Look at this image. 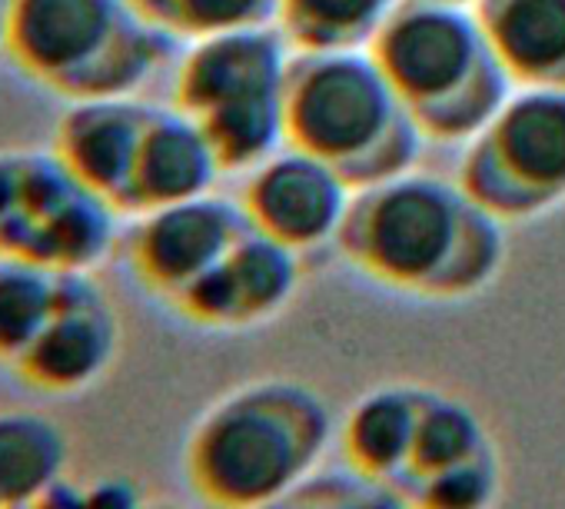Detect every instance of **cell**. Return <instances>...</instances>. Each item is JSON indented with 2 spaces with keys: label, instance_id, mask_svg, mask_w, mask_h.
Listing matches in <instances>:
<instances>
[{
  "label": "cell",
  "instance_id": "7",
  "mask_svg": "<svg viewBox=\"0 0 565 509\" xmlns=\"http://www.w3.org/2000/svg\"><path fill=\"white\" fill-rule=\"evenodd\" d=\"M120 216L54 150H0V257L94 274L120 240Z\"/></svg>",
  "mask_w": 565,
  "mask_h": 509
},
{
  "label": "cell",
  "instance_id": "3",
  "mask_svg": "<svg viewBox=\"0 0 565 509\" xmlns=\"http://www.w3.org/2000/svg\"><path fill=\"white\" fill-rule=\"evenodd\" d=\"M287 147H297L353 190L399 177L423 153V130L363 51H294L282 87Z\"/></svg>",
  "mask_w": 565,
  "mask_h": 509
},
{
  "label": "cell",
  "instance_id": "19",
  "mask_svg": "<svg viewBox=\"0 0 565 509\" xmlns=\"http://www.w3.org/2000/svg\"><path fill=\"white\" fill-rule=\"evenodd\" d=\"M64 274L24 261L0 257V363L14 367L51 320Z\"/></svg>",
  "mask_w": 565,
  "mask_h": 509
},
{
  "label": "cell",
  "instance_id": "4",
  "mask_svg": "<svg viewBox=\"0 0 565 509\" xmlns=\"http://www.w3.org/2000/svg\"><path fill=\"white\" fill-rule=\"evenodd\" d=\"M366 51L433 144H469L515 91L472 8L399 0Z\"/></svg>",
  "mask_w": 565,
  "mask_h": 509
},
{
  "label": "cell",
  "instance_id": "9",
  "mask_svg": "<svg viewBox=\"0 0 565 509\" xmlns=\"http://www.w3.org/2000/svg\"><path fill=\"white\" fill-rule=\"evenodd\" d=\"M124 233V257L134 280L173 304L206 271H213L226 250L249 230L239 200L203 193L170 206L130 216Z\"/></svg>",
  "mask_w": 565,
  "mask_h": 509
},
{
  "label": "cell",
  "instance_id": "5",
  "mask_svg": "<svg viewBox=\"0 0 565 509\" xmlns=\"http://www.w3.org/2000/svg\"><path fill=\"white\" fill-rule=\"evenodd\" d=\"M177 41L130 0H8L4 57L64 100L137 97Z\"/></svg>",
  "mask_w": 565,
  "mask_h": 509
},
{
  "label": "cell",
  "instance_id": "1",
  "mask_svg": "<svg viewBox=\"0 0 565 509\" xmlns=\"http://www.w3.org/2000/svg\"><path fill=\"white\" fill-rule=\"evenodd\" d=\"M505 223L459 180L416 167L353 190L337 246L360 274L423 300H466L505 261Z\"/></svg>",
  "mask_w": 565,
  "mask_h": 509
},
{
  "label": "cell",
  "instance_id": "25",
  "mask_svg": "<svg viewBox=\"0 0 565 509\" xmlns=\"http://www.w3.org/2000/svg\"><path fill=\"white\" fill-rule=\"evenodd\" d=\"M143 509H190L183 502H170V499H157V502H147Z\"/></svg>",
  "mask_w": 565,
  "mask_h": 509
},
{
  "label": "cell",
  "instance_id": "15",
  "mask_svg": "<svg viewBox=\"0 0 565 509\" xmlns=\"http://www.w3.org/2000/svg\"><path fill=\"white\" fill-rule=\"evenodd\" d=\"M472 11L515 87L565 91V0H476Z\"/></svg>",
  "mask_w": 565,
  "mask_h": 509
},
{
  "label": "cell",
  "instance_id": "16",
  "mask_svg": "<svg viewBox=\"0 0 565 509\" xmlns=\"http://www.w3.org/2000/svg\"><path fill=\"white\" fill-rule=\"evenodd\" d=\"M71 436L41 410L0 406V509H28L67 476Z\"/></svg>",
  "mask_w": 565,
  "mask_h": 509
},
{
  "label": "cell",
  "instance_id": "21",
  "mask_svg": "<svg viewBox=\"0 0 565 509\" xmlns=\"http://www.w3.org/2000/svg\"><path fill=\"white\" fill-rule=\"evenodd\" d=\"M482 449H489V439H486L479 416L466 403L426 390L419 423H416L409 469L426 479L439 469H449L462 459L479 456Z\"/></svg>",
  "mask_w": 565,
  "mask_h": 509
},
{
  "label": "cell",
  "instance_id": "10",
  "mask_svg": "<svg viewBox=\"0 0 565 509\" xmlns=\"http://www.w3.org/2000/svg\"><path fill=\"white\" fill-rule=\"evenodd\" d=\"M120 340V314L94 274H64L51 320L11 370L41 396H77L110 373Z\"/></svg>",
  "mask_w": 565,
  "mask_h": 509
},
{
  "label": "cell",
  "instance_id": "23",
  "mask_svg": "<svg viewBox=\"0 0 565 509\" xmlns=\"http://www.w3.org/2000/svg\"><path fill=\"white\" fill-rule=\"evenodd\" d=\"M147 499L124 476H104L87 486V509H143Z\"/></svg>",
  "mask_w": 565,
  "mask_h": 509
},
{
  "label": "cell",
  "instance_id": "27",
  "mask_svg": "<svg viewBox=\"0 0 565 509\" xmlns=\"http://www.w3.org/2000/svg\"><path fill=\"white\" fill-rule=\"evenodd\" d=\"M443 4H459V8H472L476 0H443Z\"/></svg>",
  "mask_w": 565,
  "mask_h": 509
},
{
  "label": "cell",
  "instance_id": "12",
  "mask_svg": "<svg viewBox=\"0 0 565 509\" xmlns=\"http://www.w3.org/2000/svg\"><path fill=\"white\" fill-rule=\"evenodd\" d=\"M300 287V253L246 230L226 257L170 307L203 330H249L273 320Z\"/></svg>",
  "mask_w": 565,
  "mask_h": 509
},
{
  "label": "cell",
  "instance_id": "26",
  "mask_svg": "<svg viewBox=\"0 0 565 509\" xmlns=\"http://www.w3.org/2000/svg\"><path fill=\"white\" fill-rule=\"evenodd\" d=\"M0 54H4V11H0Z\"/></svg>",
  "mask_w": 565,
  "mask_h": 509
},
{
  "label": "cell",
  "instance_id": "11",
  "mask_svg": "<svg viewBox=\"0 0 565 509\" xmlns=\"http://www.w3.org/2000/svg\"><path fill=\"white\" fill-rule=\"evenodd\" d=\"M353 187L323 160L287 147L246 173L243 213L253 230L297 253L337 243Z\"/></svg>",
  "mask_w": 565,
  "mask_h": 509
},
{
  "label": "cell",
  "instance_id": "17",
  "mask_svg": "<svg viewBox=\"0 0 565 509\" xmlns=\"http://www.w3.org/2000/svg\"><path fill=\"white\" fill-rule=\"evenodd\" d=\"M426 390L393 383L370 390L347 416V456L370 476H390L409 466L416 423Z\"/></svg>",
  "mask_w": 565,
  "mask_h": 509
},
{
  "label": "cell",
  "instance_id": "28",
  "mask_svg": "<svg viewBox=\"0 0 565 509\" xmlns=\"http://www.w3.org/2000/svg\"><path fill=\"white\" fill-rule=\"evenodd\" d=\"M4 4H8V0H0V11H4Z\"/></svg>",
  "mask_w": 565,
  "mask_h": 509
},
{
  "label": "cell",
  "instance_id": "18",
  "mask_svg": "<svg viewBox=\"0 0 565 509\" xmlns=\"http://www.w3.org/2000/svg\"><path fill=\"white\" fill-rule=\"evenodd\" d=\"M399 0H279L276 28L294 51H363Z\"/></svg>",
  "mask_w": 565,
  "mask_h": 509
},
{
  "label": "cell",
  "instance_id": "13",
  "mask_svg": "<svg viewBox=\"0 0 565 509\" xmlns=\"http://www.w3.org/2000/svg\"><path fill=\"white\" fill-rule=\"evenodd\" d=\"M150 110L137 97L67 100L51 150L87 190L124 213Z\"/></svg>",
  "mask_w": 565,
  "mask_h": 509
},
{
  "label": "cell",
  "instance_id": "2",
  "mask_svg": "<svg viewBox=\"0 0 565 509\" xmlns=\"http://www.w3.org/2000/svg\"><path fill=\"white\" fill-rule=\"evenodd\" d=\"M327 439L320 393L297 380H249L196 416L183 473L213 509H266L313 473Z\"/></svg>",
  "mask_w": 565,
  "mask_h": 509
},
{
  "label": "cell",
  "instance_id": "14",
  "mask_svg": "<svg viewBox=\"0 0 565 509\" xmlns=\"http://www.w3.org/2000/svg\"><path fill=\"white\" fill-rule=\"evenodd\" d=\"M220 173V160L200 124L177 107H153L137 150L124 216L213 193Z\"/></svg>",
  "mask_w": 565,
  "mask_h": 509
},
{
  "label": "cell",
  "instance_id": "8",
  "mask_svg": "<svg viewBox=\"0 0 565 509\" xmlns=\"http://www.w3.org/2000/svg\"><path fill=\"white\" fill-rule=\"evenodd\" d=\"M459 187L502 223H525L565 203V91L515 87L466 144Z\"/></svg>",
  "mask_w": 565,
  "mask_h": 509
},
{
  "label": "cell",
  "instance_id": "22",
  "mask_svg": "<svg viewBox=\"0 0 565 509\" xmlns=\"http://www.w3.org/2000/svg\"><path fill=\"white\" fill-rule=\"evenodd\" d=\"M492 463V453L482 449L472 459H462L449 469L426 476V509H486L499 486Z\"/></svg>",
  "mask_w": 565,
  "mask_h": 509
},
{
  "label": "cell",
  "instance_id": "20",
  "mask_svg": "<svg viewBox=\"0 0 565 509\" xmlns=\"http://www.w3.org/2000/svg\"><path fill=\"white\" fill-rule=\"evenodd\" d=\"M130 8L173 41H203L246 28H273L279 0H130Z\"/></svg>",
  "mask_w": 565,
  "mask_h": 509
},
{
  "label": "cell",
  "instance_id": "24",
  "mask_svg": "<svg viewBox=\"0 0 565 509\" xmlns=\"http://www.w3.org/2000/svg\"><path fill=\"white\" fill-rule=\"evenodd\" d=\"M28 509H87V486L64 476L57 486H51L44 496H38Z\"/></svg>",
  "mask_w": 565,
  "mask_h": 509
},
{
  "label": "cell",
  "instance_id": "6",
  "mask_svg": "<svg viewBox=\"0 0 565 509\" xmlns=\"http://www.w3.org/2000/svg\"><path fill=\"white\" fill-rule=\"evenodd\" d=\"M290 41L273 28H246L193 41L173 74V107L206 134L223 173H249L287 144L282 87Z\"/></svg>",
  "mask_w": 565,
  "mask_h": 509
}]
</instances>
